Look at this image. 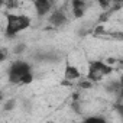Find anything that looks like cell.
<instances>
[{
    "label": "cell",
    "mask_w": 123,
    "mask_h": 123,
    "mask_svg": "<svg viewBox=\"0 0 123 123\" xmlns=\"http://www.w3.org/2000/svg\"><path fill=\"white\" fill-rule=\"evenodd\" d=\"M32 3H33V9L36 12V16L43 18L51 12L54 0H32Z\"/></svg>",
    "instance_id": "4"
},
{
    "label": "cell",
    "mask_w": 123,
    "mask_h": 123,
    "mask_svg": "<svg viewBox=\"0 0 123 123\" xmlns=\"http://www.w3.org/2000/svg\"><path fill=\"white\" fill-rule=\"evenodd\" d=\"M7 49H0V62H2V61H5L6 58H7Z\"/></svg>",
    "instance_id": "10"
},
{
    "label": "cell",
    "mask_w": 123,
    "mask_h": 123,
    "mask_svg": "<svg viewBox=\"0 0 123 123\" xmlns=\"http://www.w3.org/2000/svg\"><path fill=\"white\" fill-rule=\"evenodd\" d=\"M80 77H81V73H80V70H78L75 65L68 64V65L65 67V71H64V78H65V80L74 81V80H78Z\"/></svg>",
    "instance_id": "7"
},
{
    "label": "cell",
    "mask_w": 123,
    "mask_h": 123,
    "mask_svg": "<svg viewBox=\"0 0 123 123\" xmlns=\"http://www.w3.org/2000/svg\"><path fill=\"white\" fill-rule=\"evenodd\" d=\"M31 26V18L26 15H15L9 13L6 16V28H5V35L7 38H15L18 33L22 31L28 29Z\"/></svg>",
    "instance_id": "2"
},
{
    "label": "cell",
    "mask_w": 123,
    "mask_h": 123,
    "mask_svg": "<svg viewBox=\"0 0 123 123\" xmlns=\"http://www.w3.org/2000/svg\"><path fill=\"white\" fill-rule=\"evenodd\" d=\"M25 48H26V46H25V43L16 45V46H15V49H13V54H18V55H19V54H22V52L25 51Z\"/></svg>",
    "instance_id": "9"
},
{
    "label": "cell",
    "mask_w": 123,
    "mask_h": 123,
    "mask_svg": "<svg viewBox=\"0 0 123 123\" xmlns=\"http://www.w3.org/2000/svg\"><path fill=\"white\" fill-rule=\"evenodd\" d=\"M7 80L10 84H29L33 80L32 65L23 59H16L7 70Z\"/></svg>",
    "instance_id": "1"
},
{
    "label": "cell",
    "mask_w": 123,
    "mask_h": 123,
    "mask_svg": "<svg viewBox=\"0 0 123 123\" xmlns=\"http://www.w3.org/2000/svg\"><path fill=\"white\" fill-rule=\"evenodd\" d=\"M48 22L54 26V28H61L65 22H67V15L62 12V10H54L52 13H51V16H49V19H48Z\"/></svg>",
    "instance_id": "5"
},
{
    "label": "cell",
    "mask_w": 123,
    "mask_h": 123,
    "mask_svg": "<svg viewBox=\"0 0 123 123\" xmlns=\"http://www.w3.org/2000/svg\"><path fill=\"white\" fill-rule=\"evenodd\" d=\"M13 106H15V101H13V100H10V101H9V104H6V106H5V109H6V110H12V109H13Z\"/></svg>",
    "instance_id": "11"
},
{
    "label": "cell",
    "mask_w": 123,
    "mask_h": 123,
    "mask_svg": "<svg viewBox=\"0 0 123 123\" xmlns=\"http://www.w3.org/2000/svg\"><path fill=\"white\" fill-rule=\"evenodd\" d=\"M81 2H88V0H81Z\"/></svg>",
    "instance_id": "12"
},
{
    "label": "cell",
    "mask_w": 123,
    "mask_h": 123,
    "mask_svg": "<svg viewBox=\"0 0 123 123\" xmlns=\"http://www.w3.org/2000/svg\"><path fill=\"white\" fill-rule=\"evenodd\" d=\"M86 120H87V122H100V123L106 122V119L101 117V116H91V117H87Z\"/></svg>",
    "instance_id": "8"
},
{
    "label": "cell",
    "mask_w": 123,
    "mask_h": 123,
    "mask_svg": "<svg viewBox=\"0 0 123 123\" xmlns=\"http://www.w3.org/2000/svg\"><path fill=\"white\" fill-rule=\"evenodd\" d=\"M73 6V13L75 18H83L84 13L87 12V2H81V0H73L71 2Z\"/></svg>",
    "instance_id": "6"
},
{
    "label": "cell",
    "mask_w": 123,
    "mask_h": 123,
    "mask_svg": "<svg viewBox=\"0 0 123 123\" xmlns=\"http://www.w3.org/2000/svg\"><path fill=\"white\" fill-rule=\"evenodd\" d=\"M113 68L111 65L103 62V61H93V62H90L88 65V74H87V80L90 81H100L103 77L111 74Z\"/></svg>",
    "instance_id": "3"
}]
</instances>
